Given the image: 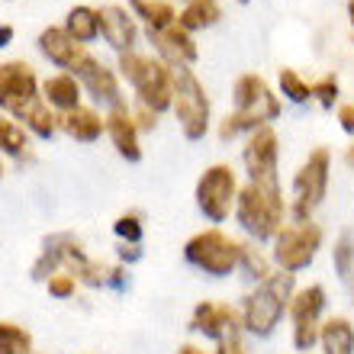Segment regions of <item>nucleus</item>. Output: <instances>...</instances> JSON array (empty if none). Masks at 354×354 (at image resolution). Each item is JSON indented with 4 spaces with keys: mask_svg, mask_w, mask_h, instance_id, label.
<instances>
[{
    "mask_svg": "<svg viewBox=\"0 0 354 354\" xmlns=\"http://www.w3.org/2000/svg\"><path fill=\"white\" fill-rule=\"evenodd\" d=\"M113 232L120 235L126 245H139L142 242V219L136 213H122L116 223H113Z\"/></svg>",
    "mask_w": 354,
    "mask_h": 354,
    "instance_id": "nucleus-31",
    "label": "nucleus"
},
{
    "mask_svg": "<svg viewBox=\"0 0 354 354\" xmlns=\"http://www.w3.org/2000/svg\"><path fill=\"white\" fill-rule=\"evenodd\" d=\"M171 68V84H174V106L180 129L190 142L203 139L209 129V100H206L203 84L196 81V75L187 65H168Z\"/></svg>",
    "mask_w": 354,
    "mask_h": 354,
    "instance_id": "nucleus-6",
    "label": "nucleus"
},
{
    "mask_svg": "<svg viewBox=\"0 0 354 354\" xmlns=\"http://www.w3.org/2000/svg\"><path fill=\"white\" fill-rule=\"evenodd\" d=\"M39 97L36 71L26 62H3L0 65V106L13 110L17 103Z\"/></svg>",
    "mask_w": 354,
    "mask_h": 354,
    "instance_id": "nucleus-13",
    "label": "nucleus"
},
{
    "mask_svg": "<svg viewBox=\"0 0 354 354\" xmlns=\"http://www.w3.org/2000/svg\"><path fill=\"white\" fill-rule=\"evenodd\" d=\"M239 177L229 165H209L196 180V206L209 223H225L235 213Z\"/></svg>",
    "mask_w": 354,
    "mask_h": 354,
    "instance_id": "nucleus-9",
    "label": "nucleus"
},
{
    "mask_svg": "<svg viewBox=\"0 0 354 354\" xmlns=\"http://www.w3.org/2000/svg\"><path fill=\"white\" fill-rule=\"evenodd\" d=\"M177 354H209V351H203L200 345H190V342H187V345L177 348Z\"/></svg>",
    "mask_w": 354,
    "mask_h": 354,
    "instance_id": "nucleus-39",
    "label": "nucleus"
},
{
    "mask_svg": "<svg viewBox=\"0 0 354 354\" xmlns=\"http://www.w3.org/2000/svg\"><path fill=\"white\" fill-rule=\"evenodd\" d=\"M0 354H32V335L23 326L0 322Z\"/></svg>",
    "mask_w": 354,
    "mask_h": 354,
    "instance_id": "nucleus-28",
    "label": "nucleus"
},
{
    "mask_svg": "<svg viewBox=\"0 0 354 354\" xmlns=\"http://www.w3.org/2000/svg\"><path fill=\"white\" fill-rule=\"evenodd\" d=\"M120 75L136 87L139 103H145L149 110L161 113L168 110L174 100V84H171V68L158 58H145L136 52H122L120 55Z\"/></svg>",
    "mask_w": 354,
    "mask_h": 354,
    "instance_id": "nucleus-4",
    "label": "nucleus"
},
{
    "mask_svg": "<svg viewBox=\"0 0 354 354\" xmlns=\"http://www.w3.org/2000/svg\"><path fill=\"white\" fill-rule=\"evenodd\" d=\"M7 113H13L19 120V126L26 132H32V136H39V139H48V136H55V129H58V116L48 110V103L42 100V93L32 97V100L17 103V106Z\"/></svg>",
    "mask_w": 354,
    "mask_h": 354,
    "instance_id": "nucleus-19",
    "label": "nucleus"
},
{
    "mask_svg": "<svg viewBox=\"0 0 354 354\" xmlns=\"http://www.w3.org/2000/svg\"><path fill=\"white\" fill-rule=\"evenodd\" d=\"M58 129H65L77 142H97L106 132V120L91 106H75L58 116Z\"/></svg>",
    "mask_w": 354,
    "mask_h": 354,
    "instance_id": "nucleus-20",
    "label": "nucleus"
},
{
    "mask_svg": "<svg viewBox=\"0 0 354 354\" xmlns=\"http://www.w3.org/2000/svg\"><path fill=\"white\" fill-rule=\"evenodd\" d=\"M293 293H297V274H287V270H277L268 280L254 283V290L245 293L242 306H239L245 332L254 338H270L280 319L287 316Z\"/></svg>",
    "mask_w": 354,
    "mask_h": 354,
    "instance_id": "nucleus-2",
    "label": "nucleus"
},
{
    "mask_svg": "<svg viewBox=\"0 0 354 354\" xmlns=\"http://www.w3.org/2000/svg\"><path fill=\"white\" fill-rule=\"evenodd\" d=\"M338 120H342V129L345 132H354V103H345L338 110Z\"/></svg>",
    "mask_w": 354,
    "mask_h": 354,
    "instance_id": "nucleus-36",
    "label": "nucleus"
},
{
    "mask_svg": "<svg viewBox=\"0 0 354 354\" xmlns=\"http://www.w3.org/2000/svg\"><path fill=\"white\" fill-rule=\"evenodd\" d=\"M239 254H242V242H235L232 235H225L216 225L190 235L184 245V258L196 270L209 274V277H229V274H235L239 270Z\"/></svg>",
    "mask_w": 354,
    "mask_h": 354,
    "instance_id": "nucleus-5",
    "label": "nucleus"
},
{
    "mask_svg": "<svg viewBox=\"0 0 354 354\" xmlns=\"http://www.w3.org/2000/svg\"><path fill=\"white\" fill-rule=\"evenodd\" d=\"M129 3L136 10V17L145 19L149 32H161V29L177 23V10L171 7L168 0H129Z\"/></svg>",
    "mask_w": 354,
    "mask_h": 354,
    "instance_id": "nucleus-24",
    "label": "nucleus"
},
{
    "mask_svg": "<svg viewBox=\"0 0 354 354\" xmlns=\"http://www.w3.org/2000/svg\"><path fill=\"white\" fill-rule=\"evenodd\" d=\"M332 261H335L338 277H351L354 274V242H351V235H342V239H338V245L332 248Z\"/></svg>",
    "mask_w": 354,
    "mask_h": 354,
    "instance_id": "nucleus-30",
    "label": "nucleus"
},
{
    "mask_svg": "<svg viewBox=\"0 0 354 354\" xmlns=\"http://www.w3.org/2000/svg\"><path fill=\"white\" fill-rule=\"evenodd\" d=\"M319 348L322 354H354V326L345 316H328L319 326Z\"/></svg>",
    "mask_w": 354,
    "mask_h": 354,
    "instance_id": "nucleus-21",
    "label": "nucleus"
},
{
    "mask_svg": "<svg viewBox=\"0 0 354 354\" xmlns=\"http://www.w3.org/2000/svg\"><path fill=\"white\" fill-rule=\"evenodd\" d=\"M39 48L46 52L48 62H55L58 68H68V71H75V68L87 58V48L68 36L65 26L42 29V36H39Z\"/></svg>",
    "mask_w": 354,
    "mask_h": 354,
    "instance_id": "nucleus-15",
    "label": "nucleus"
},
{
    "mask_svg": "<svg viewBox=\"0 0 354 354\" xmlns=\"http://www.w3.org/2000/svg\"><path fill=\"white\" fill-rule=\"evenodd\" d=\"M10 39H13V26H7V23H0V48L7 46Z\"/></svg>",
    "mask_w": 354,
    "mask_h": 354,
    "instance_id": "nucleus-38",
    "label": "nucleus"
},
{
    "mask_svg": "<svg viewBox=\"0 0 354 354\" xmlns=\"http://www.w3.org/2000/svg\"><path fill=\"white\" fill-rule=\"evenodd\" d=\"M319 248H322V229L313 219H303V223L293 219L274 235L270 261L280 270H287V274H299V270H306L316 261Z\"/></svg>",
    "mask_w": 354,
    "mask_h": 354,
    "instance_id": "nucleus-7",
    "label": "nucleus"
},
{
    "mask_svg": "<svg viewBox=\"0 0 354 354\" xmlns=\"http://www.w3.org/2000/svg\"><path fill=\"white\" fill-rule=\"evenodd\" d=\"M270 254L264 252V248H258L254 242H242V254H239V268L248 274V277L254 280V283H261V280H268L274 270H270Z\"/></svg>",
    "mask_w": 354,
    "mask_h": 354,
    "instance_id": "nucleus-26",
    "label": "nucleus"
},
{
    "mask_svg": "<svg viewBox=\"0 0 354 354\" xmlns=\"http://www.w3.org/2000/svg\"><path fill=\"white\" fill-rule=\"evenodd\" d=\"M290 206L283 200V190L277 184H248L239 187L235 200V219L242 225V232L252 242H274V235L287 225Z\"/></svg>",
    "mask_w": 354,
    "mask_h": 354,
    "instance_id": "nucleus-1",
    "label": "nucleus"
},
{
    "mask_svg": "<svg viewBox=\"0 0 354 354\" xmlns=\"http://www.w3.org/2000/svg\"><path fill=\"white\" fill-rule=\"evenodd\" d=\"M219 17H223V10H219L216 0H187V7L177 13V26L194 32V29L213 26Z\"/></svg>",
    "mask_w": 354,
    "mask_h": 354,
    "instance_id": "nucleus-23",
    "label": "nucleus"
},
{
    "mask_svg": "<svg viewBox=\"0 0 354 354\" xmlns=\"http://www.w3.org/2000/svg\"><path fill=\"white\" fill-rule=\"evenodd\" d=\"M280 93H287L293 103H306L313 97V87L293 71V68H280Z\"/></svg>",
    "mask_w": 354,
    "mask_h": 354,
    "instance_id": "nucleus-29",
    "label": "nucleus"
},
{
    "mask_svg": "<svg viewBox=\"0 0 354 354\" xmlns=\"http://www.w3.org/2000/svg\"><path fill=\"white\" fill-rule=\"evenodd\" d=\"M328 171H332L328 149H313L309 151V158L303 161V168H299L297 177H293V206H290V213H293L297 223L313 219V213L319 209V203L326 200Z\"/></svg>",
    "mask_w": 354,
    "mask_h": 354,
    "instance_id": "nucleus-8",
    "label": "nucleus"
},
{
    "mask_svg": "<svg viewBox=\"0 0 354 354\" xmlns=\"http://www.w3.org/2000/svg\"><path fill=\"white\" fill-rule=\"evenodd\" d=\"M155 116H158V113L149 110L145 103H139V106H136V113H132V120H136V129H155V122H158Z\"/></svg>",
    "mask_w": 354,
    "mask_h": 354,
    "instance_id": "nucleus-34",
    "label": "nucleus"
},
{
    "mask_svg": "<svg viewBox=\"0 0 354 354\" xmlns=\"http://www.w3.org/2000/svg\"><path fill=\"white\" fill-rule=\"evenodd\" d=\"M348 17H351V23H354V0H348Z\"/></svg>",
    "mask_w": 354,
    "mask_h": 354,
    "instance_id": "nucleus-41",
    "label": "nucleus"
},
{
    "mask_svg": "<svg viewBox=\"0 0 354 354\" xmlns=\"http://www.w3.org/2000/svg\"><path fill=\"white\" fill-rule=\"evenodd\" d=\"M190 328H194V332H200V335H206V338H213V342L245 335L242 313H239V306H229V303H213V299H203V303H196V306H194Z\"/></svg>",
    "mask_w": 354,
    "mask_h": 354,
    "instance_id": "nucleus-12",
    "label": "nucleus"
},
{
    "mask_svg": "<svg viewBox=\"0 0 354 354\" xmlns=\"http://www.w3.org/2000/svg\"><path fill=\"white\" fill-rule=\"evenodd\" d=\"M213 354H248L245 348V338H223V342H216V351Z\"/></svg>",
    "mask_w": 354,
    "mask_h": 354,
    "instance_id": "nucleus-35",
    "label": "nucleus"
},
{
    "mask_svg": "<svg viewBox=\"0 0 354 354\" xmlns=\"http://www.w3.org/2000/svg\"><path fill=\"white\" fill-rule=\"evenodd\" d=\"M322 313H326V290L319 283L299 287L287 306L290 326H293V348L309 354L319 342V326H322Z\"/></svg>",
    "mask_w": 354,
    "mask_h": 354,
    "instance_id": "nucleus-10",
    "label": "nucleus"
},
{
    "mask_svg": "<svg viewBox=\"0 0 354 354\" xmlns=\"http://www.w3.org/2000/svg\"><path fill=\"white\" fill-rule=\"evenodd\" d=\"M232 100H235V113H229L223 120V126H219L223 139H235L239 132H254L280 116V100L270 93V87L264 84L261 75L239 77L232 91Z\"/></svg>",
    "mask_w": 354,
    "mask_h": 354,
    "instance_id": "nucleus-3",
    "label": "nucleus"
},
{
    "mask_svg": "<svg viewBox=\"0 0 354 354\" xmlns=\"http://www.w3.org/2000/svg\"><path fill=\"white\" fill-rule=\"evenodd\" d=\"M149 36L155 42V48L165 55V65H194L196 62V42L177 23L168 29H161V32H149Z\"/></svg>",
    "mask_w": 354,
    "mask_h": 354,
    "instance_id": "nucleus-18",
    "label": "nucleus"
},
{
    "mask_svg": "<svg viewBox=\"0 0 354 354\" xmlns=\"http://www.w3.org/2000/svg\"><path fill=\"white\" fill-rule=\"evenodd\" d=\"M65 32L75 42H81V46H87L91 39L100 36V19H97V10L91 7H75L71 13H68L65 19Z\"/></svg>",
    "mask_w": 354,
    "mask_h": 354,
    "instance_id": "nucleus-25",
    "label": "nucleus"
},
{
    "mask_svg": "<svg viewBox=\"0 0 354 354\" xmlns=\"http://www.w3.org/2000/svg\"><path fill=\"white\" fill-rule=\"evenodd\" d=\"M46 287H48V293H52L55 299H68V297H75L77 277L75 274H68V270H55V274L46 280Z\"/></svg>",
    "mask_w": 354,
    "mask_h": 354,
    "instance_id": "nucleus-32",
    "label": "nucleus"
},
{
    "mask_svg": "<svg viewBox=\"0 0 354 354\" xmlns=\"http://www.w3.org/2000/svg\"><path fill=\"white\" fill-rule=\"evenodd\" d=\"M0 151L13 158H29V132L7 116H0Z\"/></svg>",
    "mask_w": 354,
    "mask_h": 354,
    "instance_id": "nucleus-27",
    "label": "nucleus"
},
{
    "mask_svg": "<svg viewBox=\"0 0 354 354\" xmlns=\"http://www.w3.org/2000/svg\"><path fill=\"white\" fill-rule=\"evenodd\" d=\"M106 132H110L113 145L126 161H139L142 158V145H139V129L132 120V110L126 103H116L106 116Z\"/></svg>",
    "mask_w": 354,
    "mask_h": 354,
    "instance_id": "nucleus-16",
    "label": "nucleus"
},
{
    "mask_svg": "<svg viewBox=\"0 0 354 354\" xmlns=\"http://www.w3.org/2000/svg\"><path fill=\"white\" fill-rule=\"evenodd\" d=\"M313 97H316L322 106H332L338 100V81L332 75H326L319 84H313Z\"/></svg>",
    "mask_w": 354,
    "mask_h": 354,
    "instance_id": "nucleus-33",
    "label": "nucleus"
},
{
    "mask_svg": "<svg viewBox=\"0 0 354 354\" xmlns=\"http://www.w3.org/2000/svg\"><path fill=\"white\" fill-rule=\"evenodd\" d=\"M345 161H348V168H354V145L345 151Z\"/></svg>",
    "mask_w": 354,
    "mask_h": 354,
    "instance_id": "nucleus-40",
    "label": "nucleus"
},
{
    "mask_svg": "<svg viewBox=\"0 0 354 354\" xmlns=\"http://www.w3.org/2000/svg\"><path fill=\"white\" fill-rule=\"evenodd\" d=\"M245 171L252 184H277V161H280V145H277V132L270 126L248 132L242 151Z\"/></svg>",
    "mask_w": 354,
    "mask_h": 354,
    "instance_id": "nucleus-11",
    "label": "nucleus"
},
{
    "mask_svg": "<svg viewBox=\"0 0 354 354\" xmlns=\"http://www.w3.org/2000/svg\"><path fill=\"white\" fill-rule=\"evenodd\" d=\"M0 177H3V161H0Z\"/></svg>",
    "mask_w": 354,
    "mask_h": 354,
    "instance_id": "nucleus-42",
    "label": "nucleus"
},
{
    "mask_svg": "<svg viewBox=\"0 0 354 354\" xmlns=\"http://www.w3.org/2000/svg\"><path fill=\"white\" fill-rule=\"evenodd\" d=\"M71 75L77 77V84L87 87V93H91L97 103H113V106L122 103L120 100V81H116V75H113V68H106L93 55H87Z\"/></svg>",
    "mask_w": 354,
    "mask_h": 354,
    "instance_id": "nucleus-14",
    "label": "nucleus"
},
{
    "mask_svg": "<svg viewBox=\"0 0 354 354\" xmlns=\"http://www.w3.org/2000/svg\"><path fill=\"white\" fill-rule=\"evenodd\" d=\"M97 19H100L103 39H106L113 48H120V52H132L136 36H139L132 13H126L122 7H100L97 10Z\"/></svg>",
    "mask_w": 354,
    "mask_h": 354,
    "instance_id": "nucleus-17",
    "label": "nucleus"
},
{
    "mask_svg": "<svg viewBox=\"0 0 354 354\" xmlns=\"http://www.w3.org/2000/svg\"><path fill=\"white\" fill-rule=\"evenodd\" d=\"M120 258H122V261H136V258H139V248H136V245H122Z\"/></svg>",
    "mask_w": 354,
    "mask_h": 354,
    "instance_id": "nucleus-37",
    "label": "nucleus"
},
{
    "mask_svg": "<svg viewBox=\"0 0 354 354\" xmlns=\"http://www.w3.org/2000/svg\"><path fill=\"white\" fill-rule=\"evenodd\" d=\"M42 100L58 106L62 113L81 106V84L75 75H52L42 81Z\"/></svg>",
    "mask_w": 354,
    "mask_h": 354,
    "instance_id": "nucleus-22",
    "label": "nucleus"
}]
</instances>
